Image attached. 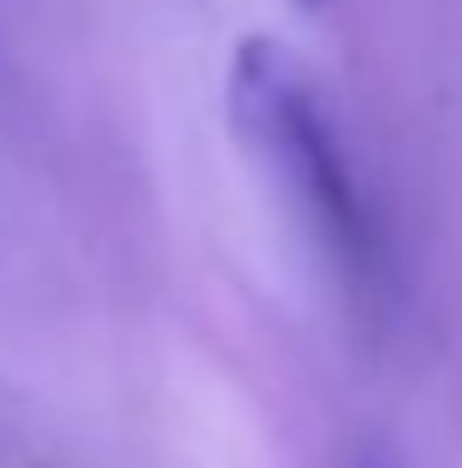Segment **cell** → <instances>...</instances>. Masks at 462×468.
Here are the masks:
<instances>
[{
	"mask_svg": "<svg viewBox=\"0 0 462 468\" xmlns=\"http://www.w3.org/2000/svg\"><path fill=\"white\" fill-rule=\"evenodd\" d=\"M297 6H309V12H314V6H326V0H297Z\"/></svg>",
	"mask_w": 462,
	"mask_h": 468,
	"instance_id": "cell-2",
	"label": "cell"
},
{
	"mask_svg": "<svg viewBox=\"0 0 462 468\" xmlns=\"http://www.w3.org/2000/svg\"><path fill=\"white\" fill-rule=\"evenodd\" d=\"M226 113L243 154L267 178V190L285 202L297 231L314 243L326 273L338 279L344 303L362 320H373L385 303L380 219L362 196L356 166L338 143V125L326 113L314 78L290 59L285 42L249 36V42H237L226 71Z\"/></svg>",
	"mask_w": 462,
	"mask_h": 468,
	"instance_id": "cell-1",
	"label": "cell"
}]
</instances>
